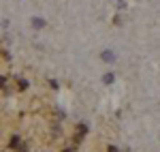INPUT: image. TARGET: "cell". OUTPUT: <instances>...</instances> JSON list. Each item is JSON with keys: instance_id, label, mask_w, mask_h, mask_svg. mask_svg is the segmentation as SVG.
<instances>
[{"instance_id": "cell-1", "label": "cell", "mask_w": 160, "mask_h": 152, "mask_svg": "<svg viewBox=\"0 0 160 152\" xmlns=\"http://www.w3.org/2000/svg\"><path fill=\"white\" fill-rule=\"evenodd\" d=\"M86 133H88V127H86V124H79V127H77V137H83Z\"/></svg>"}, {"instance_id": "cell-2", "label": "cell", "mask_w": 160, "mask_h": 152, "mask_svg": "<svg viewBox=\"0 0 160 152\" xmlns=\"http://www.w3.org/2000/svg\"><path fill=\"white\" fill-rule=\"evenodd\" d=\"M32 24H34V28H43V26H45V22H43V19H32Z\"/></svg>"}, {"instance_id": "cell-3", "label": "cell", "mask_w": 160, "mask_h": 152, "mask_svg": "<svg viewBox=\"0 0 160 152\" xmlns=\"http://www.w3.org/2000/svg\"><path fill=\"white\" fill-rule=\"evenodd\" d=\"M102 60H113V54H111V51H105V54H102Z\"/></svg>"}, {"instance_id": "cell-4", "label": "cell", "mask_w": 160, "mask_h": 152, "mask_svg": "<svg viewBox=\"0 0 160 152\" xmlns=\"http://www.w3.org/2000/svg\"><path fill=\"white\" fill-rule=\"evenodd\" d=\"M17 86H19V90H24V88H28V81H26V79H19Z\"/></svg>"}, {"instance_id": "cell-5", "label": "cell", "mask_w": 160, "mask_h": 152, "mask_svg": "<svg viewBox=\"0 0 160 152\" xmlns=\"http://www.w3.org/2000/svg\"><path fill=\"white\" fill-rule=\"evenodd\" d=\"M102 81H105V84H111V81H113V75H109V73H107V75L102 77Z\"/></svg>"}, {"instance_id": "cell-6", "label": "cell", "mask_w": 160, "mask_h": 152, "mask_svg": "<svg viewBox=\"0 0 160 152\" xmlns=\"http://www.w3.org/2000/svg\"><path fill=\"white\" fill-rule=\"evenodd\" d=\"M107 152H120V150H118L115 146H109V148H107Z\"/></svg>"}, {"instance_id": "cell-7", "label": "cell", "mask_w": 160, "mask_h": 152, "mask_svg": "<svg viewBox=\"0 0 160 152\" xmlns=\"http://www.w3.org/2000/svg\"><path fill=\"white\" fill-rule=\"evenodd\" d=\"M64 152H73V150H71V148H66V150H64Z\"/></svg>"}]
</instances>
